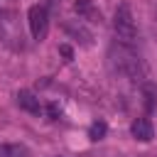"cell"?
I'll use <instances>...</instances> for the list:
<instances>
[{
	"label": "cell",
	"mask_w": 157,
	"mask_h": 157,
	"mask_svg": "<svg viewBox=\"0 0 157 157\" xmlns=\"http://www.w3.org/2000/svg\"><path fill=\"white\" fill-rule=\"evenodd\" d=\"M108 59H110V66H113L118 74H125V76H132V78H137V76L142 74V61H140L137 52H135L130 44H125V42L113 44Z\"/></svg>",
	"instance_id": "cell-1"
},
{
	"label": "cell",
	"mask_w": 157,
	"mask_h": 157,
	"mask_svg": "<svg viewBox=\"0 0 157 157\" xmlns=\"http://www.w3.org/2000/svg\"><path fill=\"white\" fill-rule=\"evenodd\" d=\"M113 29H115L118 39L125 42V44H132V39L137 37L135 20H132V12H130V5H128V2H120V5L115 7V15H113Z\"/></svg>",
	"instance_id": "cell-2"
},
{
	"label": "cell",
	"mask_w": 157,
	"mask_h": 157,
	"mask_svg": "<svg viewBox=\"0 0 157 157\" xmlns=\"http://www.w3.org/2000/svg\"><path fill=\"white\" fill-rule=\"evenodd\" d=\"M27 22H29V32L37 42H42L49 32V10L44 5H32L27 12Z\"/></svg>",
	"instance_id": "cell-3"
},
{
	"label": "cell",
	"mask_w": 157,
	"mask_h": 157,
	"mask_svg": "<svg viewBox=\"0 0 157 157\" xmlns=\"http://www.w3.org/2000/svg\"><path fill=\"white\" fill-rule=\"evenodd\" d=\"M74 10H76V15H78L81 20L98 22V25H101V20H103V15H101V10L93 5V0H76V2H74Z\"/></svg>",
	"instance_id": "cell-4"
},
{
	"label": "cell",
	"mask_w": 157,
	"mask_h": 157,
	"mask_svg": "<svg viewBox=\"0 0 157 157\" xmlns=\"http://www.w3.org/2000/svg\"><path fill=\"white\" fill-rule=\"evenodd\" d=\"M17 105H20L22 110L32 113V115H42V113H44V108H42L39 98H37L32 91H20V93H17Z\"/></svg>",
	"instance_id": "cell-5"
},
{
	"label": "cell",
	"mask_w": 157,
	"mask_h": 157,
	"mask_svg": "<svg viewBox=\"0 0 157 157\" xmlns=\"http://www.w3.org/2000/svg\"><path fill=\"white\" fill-rule=\"evenodd\" d=\"M130 132H132V137L140 140V142H150V140L155 137V128H152V123H150L147 118H137V120L130 125Z\"/></svg>",
	"instance_id": "cell-6"
},
{
	"label": "cell",
	"mask_w": 157,
	"mask_h": 157,
	"mask_svg": "<svg viewBox=\"0 0 157 157\" xmlns=\"http://www.w3.org/2000/svg\"><path fill=\"white\" fill-rule=\"evenodd\" d=\"M105 132H108V125H105V120H96V123H91V128H88V137H91L93 142L103 140V137H105Z\"/></svg>",
	"instance_id": "cell-7"
},
{
	"label": "cell",
	"mask_w": 157,
	"mask_h": 157,
	"mask_svg": "<svg viewBox=\"0 0 157 157\" xmlns=\"http://www.w3.org/2000/svg\"><path fill=\"white\" fill-rule=\"evenodd\" d=\"M0 157H27L22 145H0Z\"/></svg>",
	"instance_id": "cell-8"
},
{
	"label": "cell",
	"mask_w": 157,
	"mask_h": 157,
	"mask_svg": "<svg viewBox=\"0 0 157 157\" xmlns=\"http://www.w3.org/2000/svg\"><path fill=\"white\" fill-rule=\"evenodd\" d=\"M64 29H66L69 34H76V37H83V44H91V34H88V32H86V29H83L81 25H66Z\"/></svg>",
	"instance_id": "cell-9"
},
{
	"label": "cell",
	"mask_w": 157,
	"mask_h": 157,
	"mask_svg": "<svg viewBox=\"0 0 157 157\" xmlns=\"http://www.w3.org/2000/svg\"><path fill=\"white\" fill-rule=\"evenodd\" d=\"M47 115H49L52 120H56V118L61 115V105H59V103H49V105H47Z\"/></svg>",
	"instance_id": "cell-10"
},
{
	"label": "cell",
	"mask_w": 157,
	"mask_h": 157,
	"mask_svg": "<svg viewBox=\"0 0 157 157\" xmlns=\"http://www.w3.org/2000/svg\"><path fill=\"white\" fill-rule=\"evenodd\" d=\"M59 52L66 56V61H71V59H74V52H71V47H69V44H61V47H59Z\"/></svg>",
	"instance_id": "cell-11"
}]
</instances>
